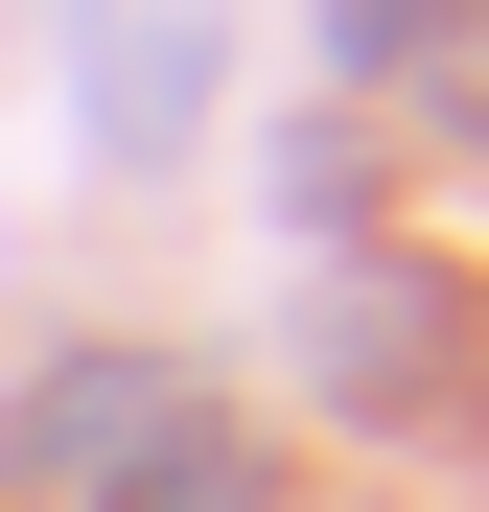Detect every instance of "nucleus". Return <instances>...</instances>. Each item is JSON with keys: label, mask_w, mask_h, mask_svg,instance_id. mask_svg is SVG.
<instances>
[{"label": "nucleus", "mask_w": 489, "mask_h": 512, "mask_svg": "<svg viewBox=\"0 0 489 512\" xmlns=\"http://www.w3.org/2000/svg\"><path fill=\"white\" fill-rule=\"evenodd\" d=\"M140 419H163V373H70V396L24 419V466H117V443H140Z\"/></svg>", "instance_id": "nucleus-1"}]
</instances>
